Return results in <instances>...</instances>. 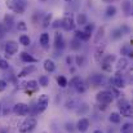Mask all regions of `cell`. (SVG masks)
Returning a JSON list of instances; mask_svg holds the SVG:
<instances>
[{
	"label": "cell",
	"mask_w": 133,
	"mask_h": 133,
	"mask_svg": "<svg viewBox=\"0 0 133 133\" xmlns=\"http://www.w3.org/2000/svg\"><path fill=\"white\" fill-rule=\"evenodd\" d=\"M43 1H45V0H43Z\"/></svg>",
	"instance_id": "obj_50"
},
{
	"label": "cell",
	"mask_w": 133,
	"mask_h": 133,
	"mask_svg": "<svg viewBox=\"0 0 133 133\" xmlns=\"http://www.w3.org/2000/svg\"><path fill=\"white\" fill-rule=\"evenodd\" d=\"M93 133H102V132H101L99 129H97V131H94V132H93Z\"/></svg>",
	"instance_id": "obj_47"
},
{
	"label": "cell",
	"mask_w": 133,
	"mask_h": 133,
	"mask_svg": "<svg viewBox=\"0 0 133 133\" xmlns=\"http://www.w3.org/2000/svg\"><path fill=\"white\" fill-rule=\"evenodd\" d=\"M80 46H82V42H80L79 39L74 38V39L71 40V48H72V49H75V50H76V49H79Z\"/></svg>",
	"instance_id": "obj_33"
},
{
	"label": "cell",
	"mask_w": 133,
	"mask_h": 133,
	"mask_svg": "<svg viewBox=\"0 0 133 133\" xmlns=\"http://www.w3.org/2000/svg\"><path fill=\"white\" fill-rule=\"evenodd\" d=\"M36 124H38L36 119H35V118H32V116H29V118H27L22 124H21V127H19V132L21 133L31 132V131L36 127Z\"/></svg>",
	"instance_id": "obj_3"
},
{
	"label": "cell",
	"mask_w": 133,
	"mask_h": 133,
	"mask_svg": "<svg viewBox=\"0 0 133 133\" xmlns=\"http://www.w3.org/2000/svg\"><path fill=\"white\" fill-rule=\"evenodd\" d=\"M128 66V59L125 57H122L119 61H118V65H116V69L120 71V70H125Z\"/></svg>",
	"instance_id": "obj_20"
},
{
	"label": "cell",
	"mask_w": 133,
	"mask_h": 133,
	"mask_svg": "<svg viewBox=\"0 0 133 133\" xmlns=\"http://www.w3.org/2000/svg\"><path fill=\"white\" fill-rule=\"evenodd\" d=\"M96 99L101 105H109V103H111L112 99H114L112 90H101L99 93H97Z\"/></svg>",
	"instance_id": "obj_2"
},
{
	"label": "cell",
	"mask_w": 133,
	"mask_h": 133,
	"mask_svg": "<svg viewBox=\"0 0 133 133\" xmlns=\"http://www.w3.org/2000/svg\"><path fill=\"white\" fill-rule=\"evenodd\" d=\"M75 23H78V25H80V26L87 25V16H85L84 13H79V14L76 16V22H75Z\"/></svg>",
	"instance_id": "obj_21"
},
{
	"label": "cell",
	"mask_w": 133,
	"mask_h": 133,
	"mask_svg": "<svg viewBox=\"0 0 133 133\" xmlns=\"http://www.w3.org/2000/svg\"><path fill=\"white\" fill-rule=\"evenodd\" d=\"M75 38H76V39H79L80 42H87V40H89L90 35L85 34L84 31H80V30H78V31H75Z\"/></svg>",
	"instance_id": "obj_18"
},
{
	"label": "cell",
	"mask_w": 133,
	"mask_h": 133,
	"mask_svg": "<svg viewBox=\"0 0 133 133\" xmlns=\"http://www.w3.org/2000/svg\"><path fill=\"white\" fill-rule=\"evenodd\" d=\"M119 114L120 116H125V118H131L132 116V106L127 99H122L119 101Z\"/></svg>",
	"instance_id": "obj_4"
},
{
	"label": "cell",
	"mask_w": 133,
	"mask_h": 133,
	"mask_svg": "<svg viewBox=\"0 0 133 133\" xmlns=\"http://www.w3.org/2000/svg\"><path fill=\"white\" fill-rule=\"evenodd\" d=\"M75 61H76V65H78V66H83V65H84V57H83V56L75 57Z\"/></svg>",
	"instance_id": "obj_41"
},
{
	"label": "cell",
	"mask_w": 133,
	"mask_h": 133,
	"mask_svg": "<svg viewBox=\"0 0 133 133\" xmlns=\"http://www.w3.org/2000/svg\"><path fill=\"white\" fill-rule=\"evenodd\" d=\"M44 70L46 72H53L56 70V65L52 59H45L44 61Z\"/></svg>",
	"instance_id": "obj_17"
},
{
	"label": "cell",
	"mask_w": 133,
	"mask_h": 133,
	"mask_svg": "<svg viewBox=\"0 0 133 133\" xmlns=\"http://www.w3.org/2000/svg\"><path fill=\"white\" fill-rule=\"evenodd\" d=\"M17 29H18L19 31H26V30H27L26 22H25V21H19V22L17 23Z\"/></svg>",
	"instance_id": "obj_38"
},
{
	"label": "cell",
	"mask_w": 133,
	"mask_h": 133,
	"mask_svg": "<svg viewBox=\"0 0 133 133\" xmlns=\"http://www.w3.org/2000/svg\"><path fill=\"white\" fill-rule=\"evenodd\" d=\"M5 4L10 10H13L14 13H18V14H22L26 9V1L25 0H6Z\"/></svg>",
	"instance_id": "obj_1"
},
{
	"label": "cell",
	"mask_w": 133,
	"mask_h": 133,
	"mask_svg": "<svg viewBox=\"0 0 133 133\" xmlns=\"http://www.w3.org/2000/svg\"><path fill=\"white\" fill-rule=\"evenodd\" d=\"M122 36H123V32H122L120 27L112 30V34H111V38H112V39H119V38H122Z\"/></svg>",
	"instance_id": "obj_31"
},
{
	"label": "cell",
	"mask_w": 133,
	"mask_h": 133,
	"mask_svg": "<svg viewBox=\"0 0 133 133\" xmlns=\"http://www.w3.org/2000/svg\"><path fill=\"white\" fill-rule=\"evenodd\" d=\"M40 44L44 48V49H48L49 48V34H42V36H40Z\"/></svg>",
	"instance_id": "obj_19"
},
{
	"label": "cell",
	"mask_w": 133,
	"mask_h": 133,
	"mask_svg": "<svg viewBox=\"0 0 133 133\" xmlns=\"http://www.w3.org/2000/svg\"><path fill=\"white\" fill-rule=\"evenodd\" d=\"M105 48H106V44H105V43H102V44L97 48V50H96V53H94V59H96L97 62H101V58L103 57Z\"/></svg>",
	"instance_id": "obj_14"
},
{
	"label": "cell",
	"mask_w": 133,
	"mask_h": 133,
	"mask_svg": "<svg viewBox=\"0 0 133 133\" xmlns=\"http://www.w3.org/2000/svg\"><path fill=\"white\" fill-rule=\"evenodd\" d=\"M0 115H1V106H0Z\"/></svg>",
	"instance_id": "obj_48"
},
{
	"label": "cell",
	"mask_w": 133,
	"mask_h": 133,
	"mask_svg": "<svg viewBox=\"0 0 133 133\" xmlns=\"http://www.w3.org/2000/svg\"><path fill=\"white\" fill-rule=\"evenodd\" d=\"M76 105H78V102H76V101H74V99L67 101V102H66V109H75V107H76Z\"/></svg>",
	"instance_id": "obj_40"
},
{
	"label": "cell",
	"mask_w": 133,
	"mask_h": 133,
	"mask_svg": "<svg viewBox=\"0 0 133 133\" xmlns=\"http://www.w3.org/2000/svg\"><path fill=\"white\" fill-rule=\"evenodd\" d=\"M116 59V57H115V54H109V56H106L103 59H102V63H106V65H111L114 61Z\"/></svg>",
	"instance_id": "obj_26"
},
{
	"label": "cell",
	"mask_w": 133,
	"mask_h": 133,
	"mask_svg": "<svg viewBox=\"0 0 133 133\" xmlns=\"http://www.w3.org/2000/svg\"><path fill=\"white\" fill-rule=\"evenodd\" d=\"M120 119H122V116H120L119 112H111L110 116H109V120H110L111 123H115V124L120 123Z\"/></svg>",
	"instance_id": "obj_22"
},
{
	"label": "cell",
	"mask_w": 133,
	"mask_h": 133,
	"mask_svg": "<svg viewBox=\"0 0 133 133\" xmlns=\"http://www.w3.org/2000/svg\"><path fill=\"white\" fill-rule=\"evenodd\" d=\"M103 32H105V27H99V29L97 30V35H96V38H94V43H96V44L99 43V40H101L102 36H103Z\"/></svg>",
	"instance_id": "obj_25"
},
{
	"label": "cell",
	"mask_w": 133,
	"mask_h": 133,
	"mask_svg": "<svg viewBox=\"0 0 133 133\" xmlns=\"http://www.w3.org/2000/svg\"><path fill=\"white\" fill-rule=\"evenodd\" d=\"M61 22H62V29L63 30H66V31H71V30H74L75 29V19H74V17L70 14V16H66V17H63L62 19H61Z\"/></svg>",
	"instance_id": "obj_5"
},
{
	"label": "cell",
	"mask_w": 133,
	"mask_h": 133,
	"mask_svg": "<svg viewBox=\"0 0 133 133\" xmlns=\"http://www.w3.org/2000/svg\"><path fill=\"white\" fill-rule=\"evenodd\" d=\"M72 59H74L72 57H67V59H66V61H67V63H69V65H71V63H72Z\"/></svg>",
	"instance_id": "obj_46"
},
{
	"label": "cell",
	"mask_w": 133,
	"mask_h": 133,
	"mask_svg": "<svg viewBox=\"0 0 133 133\" xmlns=\"http://www.w3.org/2000/svg\"><path fill=\"white\" fill-rule=\"evenodd\" d=\"M115 14H116V8L114 5H109L106 8V16L107 17H114Z\"/></svg>",
	"instance_id": "obj_24"
},
{
	"label": "cell",
	"mask_w": 133,
	"mask_h": 133,
	"mask_svg": "<svg viewBox=\"0 0 133 133\" xmlns=\"http://www.w3.org/2000/svg\"><path fill=\"white\" fill-rule=\"evenodd\" d=\"M8 87V83L5 80H0V92H4Z\"/></svg>",
	"instance_id": "obj_42"
},
{
	"label": "cell",
	"mask_w": 133,
	"mask_h": 133,
	"mask_svg": "<svg viewBox=\"0 0 133 133\" xmlns=\"http://www.w3.org/2000/svg\"><path fill=\"white\" fill-rule=\"evenodd\" d=\"M4 49H5V53H6V54L13 56V54H16V53L18 52V44H17L16 42H13V40H9V42L5 43Z\"/></svg>",
	"instance_id": "obj_8"
},
{
	"label": "cell",
	"mask_w": 133,
	"mask_h": 133,
	"mask_svg": "<svg viewBox=\"0 0 133 133\" xmlns=\"http://www.w3.org/2000/svg\"><path fill=\"white\" fill-rule=\"evenodd\" d=\"M4 23H5V27L10 29V27L13 26V23H14L13 17H12L10 14H5V17H4Z\"/></svg>",
	"instance_id": "obj_23"
},
{
	"label": "cell",
	"mask_w": 133,
	"mask_h": 133,
	"mask_svg": "<svg viewBox=\"0 0 133 133\" xmlns=\"http://www.w3.org/2000/svg\"><path fill=\"white\" fill-rule=\"evenodd\" d=\"M85 27H84V32L85 34H88V35H92V31L94 30V23H89V25H84Z\"/></svg>",
	"instance_id": "obj_35"
},
{
	"label": "cell",
	"mask_w": 133,
	"mask_h": 133,
	"mask_svg": "<svg viewBox=\"0 0 133 133\" xmlns=\"http://www.w3.org/2000/svg\"><path fill=\"white\" fill-rule=\"evenodd\" d=\"M65 1H71V0H65Z\"/></svg>",
	"instance_id": "obj_49"
},
{
	"label": "cell",
	"mask_w": 133,
	"mask_h": 133,
	"mask_svg": "<svg viewBox=\"0 0 133 133\" xmlns=\"http://www.w3.org/2000/svg\"><path fill=\"white\" fill-rule=\"evenodd\" d=\"M123 9H124L127 17H131L132 16V3L129 0H124L123 1Z\"/></svg>",
	"instance_id": "obj_16"
},
{
	"label": "cell",
	"mask_w": 133,
	"mask_h": 133,
	"mask_svg": "<svg viewBox=\"0 0 133 133\" xmlns=\"http://www.w3.org/2000/svg\"><path fill=\"white\" fill-rule=\"evenodd\" d=\"M5 31H6V29H5V26L0 23V39H1V38H3L4 35H5Z\"/></svg>",
	"instance_id": "obj_44"
},
{
	"label": "cell",
	"mask_w": 133,
	"mask_h": 133,
	"mask_svg": "<svg viewBox=\"0 0 133 133\" xmlns=\"http://www.w3.org/2000/svg\"><path fill=\"white\" fill-rule=\"evenodd\" d=\"M13 112L17 115V116H25L29 114V106L23 102H19V103H16L14 107H13Z\"/></svg>",
	"instance_id": "obj_6"
},
{
	"label": "cell",
	"mask_w": 133,
	"mask_h": 133,
	"mask_svg": "<svg viewBox=\"0 0 133 133\" xmlns=\"http://www.w3.org/2000/svg\"><path fill=\"white\" fill-rule=\"evenodd\" d=\"M0 69H1V70H6V69H9V63H8L6 59L0 58Z\"/></svg>",
	"instance_id": "obj_39"
},
{
	"label": "cell",
	"mask_w": 133,
	"mask_h": 133,
	"mask_svg": "<svg viewBox=\"0 0 133 133\" xmlns=\"http://www.w3.org/2000/svg\"><path fill=\"white\" fill-rule=\"evenodd\" d=\"M66 131L74 132V128H72V124H71V123H67V124H66Z\"/></svg>",
	"instance_id": "obj_45"
},
{
	"label": "cell",
	"mask_w": 133,
	"mask_h": 133,
	"mask_svg": "<svg viewBox=\"0 0 133 133\" xmlns=\"http://www.w3.org/2000/svg\"><path fill=\"white\" fill-rule=\"evenodd\" d=\"M54 46L57 49L65 48V40H63V38L59 32H56V35H54Z\"/></svg>",
	"instance_id": "obj_13"
},
{
	"label": "cell",
	"mask_w": 133,
	"mask_h": 133,
	"mask_svg": "<svg viewBox=\"0 0 133 133\" xmlns=\"http://www.w3.org/2000/svg\"><path fill=\"white\" fill-rule=\"evenodd\" d=\"M75 89H76V92H79V93H84L85 92V89H87V87H85V84H84V82L82 80L76 87H75Z\"/></svg>",
	"instance_id": "obj_36"
},
{
	"label": "cell",
	"mask_w": 133,
	"mask_h": 133,
	"mask_svg": "<svg viewBox=\"0 0 133 133\" xmlns=\"http://www.w3.org/2000/svg\"><path fill=\"white\" fill-rule=\"evenodd\" d=\"M38 84L42 85V87H48V85H49V79H48V76L42 75V76L39 78V83H38Z\"/></svg>",
	"instance_id": "obj_28"
},
{
	"label": "cell",
	"mask_w": 133,
	"mask_h": 133,
	"mask_svg": "<svg viewBox=\"0 0 133 133\" xmlns=\"http://www.w3.org/2000/svg\"><path fill=\"white\" fill-rule=\"evenodd\" d=\"M88 82L92 84V85H94V87H97V85H101V84H103L105 82H106V79L103 78V75H92L90 78L88 79Z\"/></svg>",
	"instance_id": "obj_9"
},
{
	"label": "cell",
	"mask_w": 133,
	"mask_h": 133,
	"mask_svg": "<svg viewBox=\"0 0 133 133\" xmlns=\"http://www.w3.org/2000/svg\"><path fill=\"white\" fill-rule=\"evenodd\" d=\"M88 128H89V120L87 118H82V119L78 122V124H76V129H78L79 132H87Z\"/></svg>",
	"instance_id": "obj_11"
},
{
	"label": "cell",
	"mask_w": 133,
	"mask_h": 133,
	"mask_svg": "<svg viewBox=\"0 0 133 133\" xmlns=\"http://www.w3.org/2000/svg\"><path fill=\"white\" fill-rule=\"evenodd\" d=\"M21 59L23 61V62H27V63H35L38 59L35 58V57H32L30 53H27V52H22L21 53Z\"/></svg>",
	"instance_id": "obj_15"
},
{
	"label": "cell",
	"mask_w": 133,
	"mask_h": 133,
	"mask_svg": "<svg viewBox=\"0 0 133 133\" xmlns=\"http://www.w3.org/2000/svg\"><path fill=\"white\" fill-rule=\"evenodd\" d=\"M61 26H62L61 19H56V21L53 22V25H52V27H53V29H58V27H61Z\"/></svg>",
	"instance_id": "obj_43"
},
{
	"label": "cell",
	"mask_w": 133,
	"mask_h": 133,
	"mask_svg": "<svg viewBox=\"0 0 133 133\" xmlns=\"http://www.w3.org/2000/svg\"><path fill=\"white\" fill-rule=\"evenodd\" d=\"M110 83L114 85V87H116V88H124L125 87V82H124V79L118 74L116 76H114L112 79H110Z\"/></svg>",
	"instance_id": "obj_10"
},
{
	"label": "cell",
	"mask_w": 133,
	"mask_h": 133,
	"mask_svg": "<svg viewBox=\"0 0 133 133\" xmlns=\"http://www.w3.org/2000/svg\"><path fill=\"white\" fill-rule=\"evenodd\" d=\"M26 85H27V89H31V90H35V89L38 88V82L36 80H30V82H27L26 83Z\"/></svg>",
	"instance_id": "obj_34"
},
{
	"label": "cell",
	"mask_w": 133,
	"mask_h": 133,
	"mask_svg": "<svg viewBox=\"0 0 133 133\" xmlns=\"http://www.w3.org/2000/svg\"><path fill=\"white\" fill-rule=\"evenodd\" d=\"M120 132L122 133H132V124H131V123H125V124H123Z\"/></svg>",
	"instance_id": "obj_30"
},
{
	"label": "cell",
	"mask_w": 133,
	"mask_h": 133,
	"mask_svg": "<svg viewBox=\"0 0 133 133\" xmlns=\"http://www.w3.org/2000/svg\"><path fill=\"white\" fill-rule=\"evenodd\" d=\"M35 70H36V67H35L34 65H29V66L23 67V69L19 71V74H18V78H23V76H26V75H30V74H32Z\"/></svg>",
	"instance_id": "obj_12"
},
{
	"label": "cell",
	"mask_w": 133,
	"mask_h": 133,
	"mask_svg": "<svg viewBox=\"0 0 133 133\" xmlns=\"http://www.w3.org/2000/svg\"><path fill=\"white\" fill-rule=\"evenodd\" d=\"M80 82H82V79H80L79 76H75V78H72V79L70 80V87H71V88H75Z\"/></svg>",
	"instance_id": "obj_37"
},
{
	"label": "cell",
	"mask_w": 133,
	"mask_h": 133,
	"mask_svg": "<svg viewBox=\"0 0 133 133\" xmlns=\"http://www.w3.org/2000/svg\"><path fill=\"white\" fill-rule=\"evenodd\" d=\"M19 43L22 45H25V46H29L31 44V40H30V38L27 35H21L19 36Z\"/></svg>",
	"instance_id": "obj_27"
},
{
	"label": "cell",
	"mask_w": 133,
	"mask_h": 133,
	"mask_svg": "<svg viewBox=\"0 0 133 133\" xmlns=\"http://www.w3.org/2000/svg\"><path fill=\"white\" fill-rule=\"evenodd\" d=\"M57 82H58V85H59L61 88L67 87V79H66L65 76H58V78H57Z\"/></svg>",
	"instance_id": "obj_32"
},
{
	"label": "cell",
	"mask_w": 133,
	"mask_h": 133,
	"mask_svg": "<svg viewBox=\"0 0 133 133\" xmlns=\"http://www.w3.org/2000/svg\"><path fill=\"white\" fill-rule=\"evenodd\" d=\"M48 105H49V98H48V96H46V94H42V96L39 97L38 102H36V110H38L39 112H43L45 109L48 107Z\"/></svg>",
	"instance_id": "obj_7"
},
{
	"label": "cell",
	"mask_w": 133,
	"mask_h": 133,
	"mask_svg": "<svg viewBox=\"0 0 133 133\" xmlns=\"http://www.w3.org/2000/svg\"><path fill=\"white\" fill-rule=\"evenodd\" d=\"M52 18H53L52 13H48V14H46V16L44 17V19H43V27H48V26L50 25V22H52Z\"/></svg>",
	"instance_id": "obj_29"
}]
</instances>
